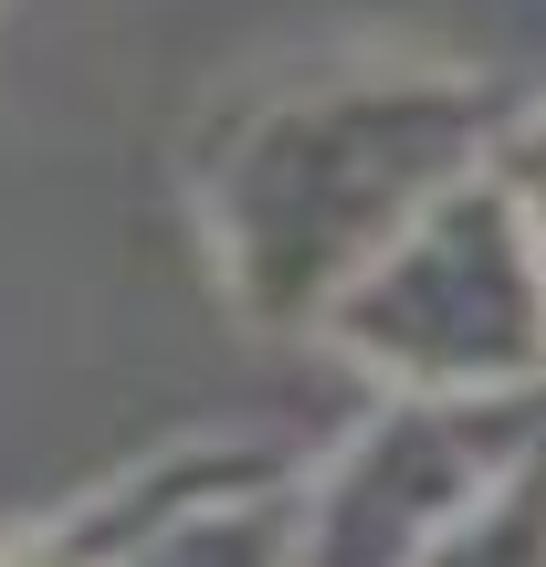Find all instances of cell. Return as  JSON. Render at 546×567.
<instances>
[{
    "mask_svg": "<svg viewBox=\"0 0 546 567\" xmlns=\"http://www.w3.org/2000/svg\"><path fill=\"white\" fill-rule=\"evenodd\" d=\"M494 147L505 116L484 84L431 63H337L222 116L189 168V210L222 284L264 326H326L452 179L494 168Z\"/></svg>",
    "mask_w": 546,
    "mask_h": 567,
    "instance_id": "6da1fadb",
    "label": "cell"
},
{
    "mask_svg": "<svg viewBox=\"0 0 546 567\" xmlns=\"http://www.w3.org/2000/svg\"><path fill=\"white\" fill-rule=\"evenodd\" d=\"M316 337L358 358L379 389H442V400L546 389V243L515 200L505 158L452 179L337 295Z\"/></svg>",
    "mask_w": 546,
    "mask_h": 567,
    "instance_id": "7a4b0ae2",
    "label": "cell"
},
{
    "mask_svg": "<svg viewBox=\"0 0 546 567\" xmlns=\"http://www.w3.org/2000/svg\"><path fill=\"white\" fill-rule=\"evenodd\" d=\"M536 442L546 389H494V400L389 389V410L295 505V567H431Z\"/></svg>",
    "mask_w": 546,
    "mask_h": 567,
    "instance_id": "3957f363",
    "label": "cell"
},
{
    "mask_svg": "<svg viewBox=\"0 0 546 567\" xmlns=\"http://www.w3.org/2000/svg\"><path fill=\"white\" fill-rule=\"evenodd\" d=\"M494 158H505L515 200H526V221H536V243H546V105H536V116H515V126H505V147H494Z\"/></svg>",
    "mask_w": 546,
    "mask_h": 567,
    "instance_id": "277c9868",
    "label": "cell"
}]
</instances>
